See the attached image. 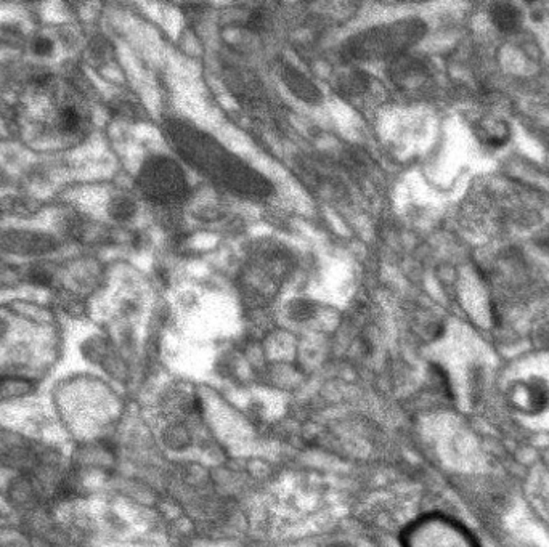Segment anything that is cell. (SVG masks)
I'll return each instance as SVG.
<instances>
[{"label": "cell", "mask_w": 549, "mask_h": 547, "mask_svg": "<svg viewBox=\"0 0 549 547\" xmlns=\"http://www.w3.org/2000/svg\"><path fill=\"white\" fill-rule=\"evenodd\" d=\"M413 547H476L461 525L446 518H429L413 532Z\"/></svg>", "instance_id": "3"}, {"label": "cell", "mask_w": 549, "mask_h": 547, "mask_svg": "<svg viewBox=\"0 0 549 547\" xmlns=\"http://www.w3.org/2000/svg\"><path fill=\"white\" fill-rule=\"evenodd\" d=\"M167 133L182 158L211 179L233 188L241 195L264 197L270 193V185L264 177L250 170L232 153H227L222 144L206 133L177 122L167 127Z\"/></svg>", "instance_id": "1"}, {"label": "cell", "mask_w": 549, "mask_h": 547, "mask_svg": "<svg viewBox=\"0 0 549 547\" xmlns=\"http://www.w3.org/2000/svg\"><path fill=\"white\" fill-rule=\"evenodd\" d=\"M82 127V114L76 106L66 105L60 112V128L65 133H76Z\"/></svg>", "instance_id": "4"}, {"label": "cell", "mask_w": 549, "mask_h": 547, "mask_svg": "<svg viewBox=\"0 0 549 547\" xmlns=\"http://www.w3.org/2000/svg\"><path fill=\"white\" fill-rule=\"evenodd\" d=\"M34 50L37 55L40 57L49 55V53L53 50V42L50 39H47V37H39V39L34 42Z\"/></svg>", "instance_id": "5"}, {"label": "cell", "mask_w": 549, "mask_h": 547, "mask_svg": "<svg viewBox=\"0 0 549 547\" xmlns=\"http://www.w3.org/2000/svg\"><path fill=\"white\" fill-rule=\"evenodd\" d=\"M140 186L151 200L170 202L180 200L186 193V177L174 160L156 158L143 167Z\"/></svg>", "instance_id": "2"}]
</instances>
